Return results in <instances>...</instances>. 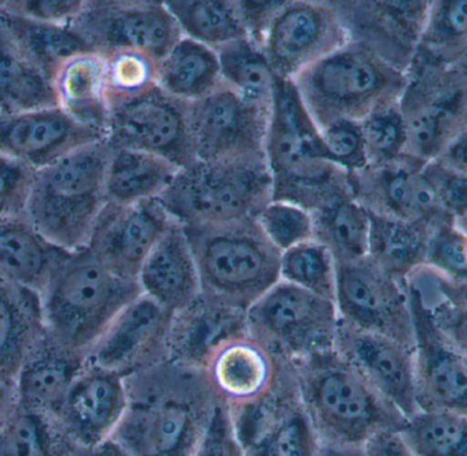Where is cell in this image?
Returning <instances> with one entry per match:
<instances>
[{"instance_id": "cell-1", "label": "cell", "mask_w": 467, "mask_h": 456, "mask_svg": "<svg viewBox=\"0 0 467 456\" xmlns=\"http://www.w3.org/2000/svg\"><path fill=\"white\" fill-rule=\"evenodd\" d=\"M126 387L112 440L131 456H193L221 400L204 368L169 358L129 376Z\"/></svg>"}, {"instance_id": "cell-2", "label": "cell", "mask_w": 467, "mask_h": 456, "mask_svg": "<svg viewBox=\"0 0 467 456\" xmlns=\"http://www.w3.org/2000/svg\"><path fill=\"white\" fill-rule=\"evenodd\" d=\"M290 365L320 443L364 447L380 433L405 427L408 419L335 347Z\"/></svg>"}, {"instance_id": "cell-3", "label": "cell", "mask_w": 467, "mask_h": 456, "mask_svg": "<svg viewBox=\"0 0 467 456\" xmlns=\"http://www.w3.org/2000/svg\"><path fill=\"white\" fill-rule=\"evenodd\" d=\"M265 156L272 177V202H290L307 212L353 197L350 174L327 158L293 82L276 78Z\"/></svg>"}, {"instance_id": "cell-4", "label": "cell", "mask_w": 467, "mask_h": 456, "mask_svg": "<svg viewBox=\"0 0 467 456\" xmlns=\"http://www.w3.org/2000/svg\"><path fill=\"white\" fill-rule=\"evenodd\" d=\"M141 294L139 280L109 271L88 247L65 250L40 293L44 332L88 358L109 324Z\"/></svg>"}, {"instance_id": "cell-5", "label": "cell", "mask_w": 467, "mask_h": 456, "mask_svg": "<svg viewBox=\"0 0 467 456\" xmlns=\"http://www.w3.org/2000/svg\"><path fill=\"white\" fill-rule=\"evenodd\" d=\"M112 153L114 148L103 140L37 170L26 219L49 244L66 252L88 246L107 204L106 177Z\"/></svg>"}, {"instance_id": "cell-6", "label": "cell", "mask_w": 467, "mask_h": 456, "mask_svg": "<svg viewBox=\"0 0 467 456\" xmlns=\"http://www.w3.org/2000/svg\"><path fill=\"white\" fill-rule=\"evenodd\" d=\"M182 227L205 298L246 312L279 282L282 253L266 238L257 218Z\"/></svg>"}, {"instance_id": "cell-7", "label": "cell", "mask_w": 467, "mask_h": 456, "mask_svg": "<svg viewBox=\"0 0 467 456\" xmlns=\"http://www.w3.org/2000/svg\"><path fill=\"white\" fill-rule=\"evenodd\" d=\"M318 130L340 120L361 122L376 109L400 103L406 74L348 41L293 79Z\"/></svg>"}, {"instance_id": "cell-8", "label": "cell", "mask_w": 467, "mask_h": 456, "mask_svg": "<svg viewBox=\"0 0 467 456\" xmlns=\"http://www.w3.org/2000/svg\"><path fill=\"white\" fill-rule=\"evenodd\" d=\"M158 200L182 226L257 218L272 202L266 156L196 161L181 169Z\"/></svg>"}, {"instance_id": "cell-9", "label": "cell", "mask_w": 467, "mask_h": 456, "mask_svg": "<svg viewBox=\"0 0 467 456\" xmlns=\"http://www.w3.org/2000/svg\"><path fill=\"white\" fill-rule=\"evenodd\" d=\"M246 326L252 337L291 364L335 347L339 315L335 301L279 280L246 310Z\"/></svg>"}, {"instance_id": "cell-10", "label": "cell", "mask_w": 467, "mask_h": 456, "mask_svg": "<svg viewBox=\"0 0 467 456\" xmlns=\"http://www.w3.org/2000/svg\"><path fill=\"white\" fill-rule=\"evenodd\" d=\"M400 109L406 155L432 161L467 130V76L455 66L413 65Z\"/></svg>"}, {"instance_id": "cell-11", "label": "cell", "mask_w": 467, "mask_h": 456, "mask_svg": "<svg viewBox=\"0 0 467 456\" xmlns=\"http://www.w3.org/2000/svg\"><path fill=\"white\" fill-rule=\"evenodd\" d=\"M275 76L299 73L348 43L332 0H279L257 40Z\"/></svg>"}, {"instance_id": "cell-12", "label": "cell", "mask_w": 467, "mask_h": 456, "mask_svg": "<svg viewBox=\"0 0 467 456\" xmlns=\"http://www.w3.org/2000/svg\"><path fill=\"white\" fill-rule=\"evenodd\" d=\"M70 25L101 57L134 51L159 62L183 37L169 8L158 0H85Z\"/></svg>"}, {"instance_id": "cell-13", "label": "cell", "mask_w": 467, "mask_h": 456, "mask_svg": "<svg viewBox=\"0 0 467 456\" xmlns=\"http://www.w3.org/2000/svg\"><path fill=\"white\" fill-rule=\"evenodd\" d=\"M107 142L114 150L161 156L180 169L196 163L189 131V103L153 85L144 92L109 104Z\"/></svg>"}, {"instance_id": "cell-14", "label": "cell", "mask_w": 467, "mask_h": 456, "mask_svg": "<svg viewBox=\"0 0 467 456\" xmlns=\"http://www.w3.org/2000/svg\"><path fill=\"white\" fill-rule=\"evenodd\" d=\"M335 305L342 323L414 348L408 285L389 276L368 255L337 264Z\"/></svg>"}, {"instance_id": "cell-15", "label": "cell", "mask_w": 467, "mask_h": 456, "mask_svg": "<svg viewBox=\"0 0 467 456\" xmlns=\"http://www.w3.org/2000/svg\"><path fill=\"white\" fill-rule=\"evenodd\" d=\"M230 408V406H229ZM244 456H317L320 440L302 405L293 368L257 402L230 408Z\"/></svg>"}, {"instance_id": "cell-16", "label": "cell", "mask_w": 467, "mask_h": 456, "mask_svg": "<svg viewBox=\"0 0 467 456\" xmlns=\"http://www.w3.org/2000/svg\"><path fill=\"white\" fill-rule=\"evenodd\" d=\"M188 119L196 161L265 155L271 115L244 101L224 82L189 103Z\"/></svg>"}, {"instance_id": "cell-17", "label": "cell", "mask_w": 467, "mask_h": 456, "mask_svg": "<svg viewBox=\"0 0 467 456\" xmlns=\"http://www.w3.org/2000/svg\"><path fill=\"white\" fill-rule=\"evenodd\" d=\"M414 324L416 402L419 411L467 414V358L439 328L419 285L409 280Z\"/></svg>"}, {"instance_id": "cell-18", "label": "cell", "mask_w": 467, "mask_h": 456, "mask_svg": "<svg viewBox=\"0 0 467 456\" xmlns=\"http://www.w3.org/2000/svg\"><path fill=\"white\" fill-rule=\"evenodd\" d=\"M432 0H332L348 41L408 73L419 49Z\"/></svg>"}, {"instance_id": "cell-19", "label": "cell", "mask_w": 467, "mask_h": 456, "mask_svg": "<svg viewBox=\"0 0 467 456\" xmlns=\"http://www.w3.org/2000/svg\"><path fill=\"white\" fill-rule=\"evenodd\" d=\"M428 161L402 155L350 172L354 200L369 213L441 226L455 223L439 205L424 175Z\"/></svg>"}, {"instance_id": "cell-20", "label": "cell", "mask_w": 467, "mask_h": 456, "mask_svg": "<svg viewBox=\"0 0 467 456\" xmlns=\"http://www.w3.org/2000/svg\"><path fill=\"white\" fill-rule=\"evenodd\" d=\"M174 316L141 294L109 324L88 359L125 378L150 369L171 357Z\"/></svg>"}, {"instance_id": "cell-21", "label": "cell", "mask_w": 467, "mask_h": 456, "mask_svg": "<svg viewBox=\"0 0 467 456\" xmlns=\"http://www.w3.org/2000/svg\"><path fill=\"white\" fill-rule=\"evenodd\" d=\"M171 222L158 199L130 205L107 202L87 247L109 271L137 280L142 264Z\"/></svg>"}, {"instance_id": "cell-22", "label": "cell", "mask_w": 467, "mask_h": 456, "mask_svg": "<svg viewBox=\"0 0 467 456\" xmlns=\"http://www.w3.org/2000/svg\"><path fill=\"white\" fill-rule=\"evenodd\" d=\"M128 405L125 376L87 358L57 420L77 449H90L112 438Z\"/></svg>"}, {"instance_id": "cell-23", "label": "cell", "mask_w": 467, "mask_h": 456, "mask_svg": "<svg viewBox=\"0 0 467 456\" xmlns=\"http://www.w3.org/2000/svg\"><path fill=\"white\" fill-rule=\"evenodd\" d=\"M335 350L345 357L406 419L419 411L414 348L339 320Z\"/></svg>"}, {"instance_id": "cell-24", "label": "cell", "mask_w": 467, "mask_h": 456, "mask_svg": "<svg viewBox=\"0 0 467 456\" xmlns=\"http://www.w3.org/2000/svg\"><path fill=\"white\" fill-rule=\"evenodd\" d=\"M285 365V361L244 329L213 346L202 368L219 399L234 408L271 394Z\"/></svg>"}, {"instance_id": "cell-25", "label": "cell", "mask_w": 467, "mask_h": 456, "mask_svg": "<svg viewBox=\"0 0 467 456\" xmlns=\"http://www.w3.org/2000/svg\"><path fill=\"white\" fill-rule=\"evenodd\" d=\"M107 140L106 131L68 117L59 107L0 114V155L40 170L71 150Z\"/></svg>"}, {"instance_id": "cell-26", "label": "cell", "mask_w": 467, "mask_h": 456, "mask_svg": "<svg viewBox=\"0 0 467 456\" xmlns=\"http://www.w3.org/2000/svg\"><path fill=\"white\" fill-rule=\"evenodd\" d=\"M142 294L172 313L191 306L202 295V283L185 231L172 221L164 231L139 277Z\"/></svg>"}, {"instance_id": "cell-27", "label": "cell", "mask_w": 467, "mask_h": 456, "mask_svg": "<svg viewBox=\"0 0 467 456\" xmlns=\"http://www.w3.org/2000/svg\"><path fill=\"white\" fill-rule=\"evenodd\" d=\"M85 361V357L67 350L44 332L14 381L18 405L57 419Z\"/></svg>"}, {"instance_id": "cell-28", "label": "cell", "mask_w": 467, "mask_h": 456, "mask_svg": "<svg viewBox=\"0 0 467 456\" xmlns=\"http://www.w3.org/2000/svg\"><path fill=\"white\" fill-rule=\"evenodd\" d=\"M44 334L40 294L0 275V381L14 384Z\"/></svg>"}, {"instance_id": "cell-29", "label": "cell", "mask_w": 467, "mask_h": 456, "mask_svg": "<svg viewBox=\"0 0 467 456\" xmlns=\"http://www.w3.org/2000/svg\"><path fill=\"white\" fill-rule=\"evenodd\" d=\"M52 82L60 109L82 125L106 131L109 112L106 57L93 51L76 55L62 65Z\"/></svg>"}, {"instance_id": "cell-30", "label": "cell", "mask_w": 467, "mask_h": 456, "mask_svg": "<svg viewBox=\"0 0 467 456\" xmlns=\"http://www.w3.org/2000/svg\"><path fill=\"white\" fill-rule=\"evenodd\" d=\"M368 257L389 276L408 283L427 268L431 238L436 227L369 213Z\"/></svg>"}, {"instance_id": "cell-31", "label": "cell", "mask_w": 467, "mask_h": 456, "mask_svg": "<svg viewBox=\"0 0 467 456\" xmlns=\"http://www.w3.org/2000/svg\"><path fill=\"white\" fill-rule=\"evenodd\" d=\"M244 329H247L246 312L211 301L202 294L191 306L175 313L170 358L202 367L213 346Z\"/></svg>"}, {"instance_id": "cell-32", "label": "cell", "mask_w": 467, "mask_h": 456, "mask_svg": "<svg viewBox=\"0 0 467 456\" xmlns=\"http://www.w3.org/2000/svg\"><path fill=\"white\" fill-rule=\"evenodd\" d=\"M65 250L49 244L26 218H0V275L40 294Z\"/></svg>"}, {"instance_id": "cell-33", "label": "cell", "mask_w": 467, "mask_h": 456, "mask_svg": "<svg viewBox=\"0 0 467 456\" xmlns=\"http://www.w3.org/2000/svg\"><path fill=\"white\" fill-rule=\"evenodd\" d=\"M222 84L216 51L186 36L156 65V85L186 103L205 98Z\"/></svg>"}, {"instance_id": "cell-34", "label": "cell", "mask_w": 467, "mask_h": 456, "mask_svg": "<svg viewBox=\"0 0 467 456\" xmlns=\"http://www.w3.org/2000/svg\"><path fill=\"white\" fill-rule=\"evenodd\" d=\"M180 170L171 161L152 153L114 150L107 170V202L130 205L159 199Z\"/></svg>"}, {"instance_id": "cell-35", "label": "cell", "mask_w": 467, "mask_h": 456, "mask_svg": "<svg viewBox=\"0 0 467 456\" xmlns=\"http://www.w3.org/2000/svg\"><path fill=\"white\" fill-rule=\"evenodd\" d=\"M55 107L54 82L18 48L0 24V114Z\"/></svg>"}, {"instance_id": "cell-36", "label": "cell", "mask_w": 467, "mask_h": 456, "mask_svg": "<svg viewBox=\"0 0 467 456\" xmlns=\"http://www.w3.org/2000/svg\"><path fill=\"white\" fill-rule=\"evenodd\" d=\"M0 24L18 48L51 79L68 59L92 51L71 25L32 21L5 13L2 7Z\"/></svg>"}, {"instance_id": "cell-37", "label": "cell", "mask_w": 467, "mask_h": 456, "mask_svg": "<svg viewBox=\"0 0 467 456\" xmlns=\"http://www.w3.org/2000/svg\"><path fill=\"white\" fill-rule=\"evenodd\" d=\"M183 36L218 51L249 38L241 0H167L164 2Z\"/></svg>"}, {"instance_id": "cell-38", "label": "cell", "mask_w": 467, "mask_h": 456, "mask_svg": "<svg viewBox=\"0 0 467 456\" xmlns=\"http://www.w3.org/2000/svg\"><path fill=\"white\" fill-rule=\"evenodd\" d=\"M216 54L224 84L255 109L272 115L277 77L263 51L250 38H244L222 47Z\"/></svg>"}, {"instance_id": "cell-39", "label": "cell", "mask_w": 467, "mask_h": 456, "mask_svg": "<svg viewBox=\"0 0 467 456\" xmlns=\"http://www.w3.org/2000/svg\"><path fill=\"white\" fill-rule=\"evenodd\" d=\"M310 215L313 239L331 252L335 263H350L367 257L370 216L354 197L340 200Z\"/></svg>"}, {"instance_id": "cell-40", "label": "cell", "mask_w": 467, "mask_h": 456, "mask_svg": "<svg viewBox=\"0 0 467 456\" xmlns=\"http://www.w3.org/2000/svg\"><path fill=\"white\" fill-rule=\"evenodd\" d=\"M76 450L55 417L19 405L0 430V456H73Z\"/></svg>"}, {"instance_id": "cell-41", "label": "cell", "mask_w": 467, "mask_h": 456, "mask_svg": "<svg viewBox=\"0 0 467 456\" xmlns=\"http://www.w3.org/2000/svg\"><path fill=\"white\" fill-rule=\"evenodd\" d=\"M466 48L467 0H432L411 66H454Z\"/></svg>"}, {"instance_id": "cell-42", "label": "cell", "mask_w": 467, "mask_h": 456, "mask_svg": "<svg viewBox=\"0 0 467 456\" xmlns=\"http://www.w3.org/2000/svg\"><path fill=\"white\" fill-rule=\"evenodd\" d=\"M400 433L414 456H467V414L417 411Z\"/></svg>"}, {"instance_id": "cell-43", "label": "cell", "mask_w": 467, "mask_h": 456, "mask_svg": "<svg viewBox=\"0 0 467 456\" xmlns=\"http://www.w3.org/2000/svg\"><path fill=\"white\" fill-rule=\"evenodd\" d=\"M280 280L335 301L337 263L320 242H302L280 255Z\"/></svg>"}, {"instance_id": "cell-44", "label": "cell", "mask_w": 467, "mask_h": 456, "mask_svg": "<svg viewBox=\"0 0 467 456\" xmlns=\"http://www.w3.org/2000/svg\"><path fill=\"white\" fill-rule=\"evenodd\" d=\"M359 125L368 164L386 163L405 155L408 133L400 103L376 109Z\"/></svg>"}, {"instance_id": "cell-45", "label": "cell", "mask_w": 467, "mask_h": 456, "mask_svg": "<svg viewBox=\"0 0 467 456\" xmlns=\"http://www.w3.org/2000/svg\"><path fill=\"white\" fill-rule=\"evenodd\" d=\"M106 57L107 98L109 104L133 98L156 84L158 62L148 55L118 51Z\"/></svg>"}, {"instance_id": "cell-46", "label": "cell", "mask_w": 467, "mask_h": 456, "mask_svg": "<svg viewBox=\"0 0 467 456\" xmlns=\"http://www.w3.org/2000/svg\"><path fill=\"white\" fill-rule=\"evenodd\" d=\"M258 224L280 253L313 239L312 215L290 202H271L257 216Z\"/></svg>"}, {"instance_id": "cell-47", "label": "cell", "mask_w": 467, "mask_h": 456, "mask_svg": "<svg viewBox=\"0 0 467 456\" xmlns=\"http://www.w3.org/2000/svg\"><path fill=\"white\" fill-rule=\"evenodd\" d=\"M425 269L449 279L467 280V235L455 223L441 224L433 231Z\"/></svg>"}, {"instance_id": "cell-48", "label": "cell", "mask_w": 467, "mask_h": 456, "mask_svg": "<svg viewBox=\"0 0 467 456\" xmlns=\"http://www.w3.org/2000/svg\"><path fill=\"white\" fill-rule=\"evenodd\" d=\"M321 142L327 158L350 172L368 166L367 150L361 125L353 120H340L320 130Z\"/></svg>"}, {"instance_id": "cell-49", "label": "cell", "mask_w": 467, "mask_h": 456, "mask_svg": "<svg viewBox=\"0 0 467 456\" xmlns=\"http://www.w3.org/2000/svg\"><path fill=\"white\" fill-rule=\"evenodd\" d=\"M36 172L22 161L0 155V218H26Z\"/></svg>"}, {"instance_id": "cell-50", "label": "cell", "mask_w": 467, "mask_h": 456, "mask_svg": "<svg viewBox=\"0 0 467 456\" xmlns=\"http://www.w3.org/2000/svg\"><path fill=\"white\" fill-rule=\"evenodd\" d=\"M424 175L435 192L441 210L457 222L467 216V175L452 171L438 161H428Z\"/></svg>"}, {"instance_id": "cell-51", "label": "cell", "mask_w": 467, "mask_h": 456, "mask_svg": "<svg viewBox=\"0 0 467 456\" xmlns=\"http://www.w3.org/2000/svg\"><path fill=\"white\" fill-rule=\"evenodd\" d=\"M193 456H244L229 405L219 400Z\"/></svg>"}, {"instance_id": "cell-52", "label": "cell", "mask_w": 467, "mask_h": 456, "mask_svg": "<svg viewBox=\"0 0 467 456\" xmlns=\"http://www.w3.org/2000/svg\"><path fill=\"white\" fill-rule=\"evenodd\" d=\"M85 0H5V13L46 24L70 25L84 10Z\"/></svg>"}, {"instance_id": "cell-53", "label": "cell", "mask_w": 467, "mask_h": 456, "mask_svg": "<svg viewBox=\"0 0 467 456\" xmlns=\"http://www.w3.org/2000/svg\"><path fill=\"white\" fill-rule=\"evenodd\" d=\"M428 305L439 328L467 358V307L457 306L444 299L438 304Z\"/></svg>"}, {"instance_id": "cell-54", "label": "cell", "mask_w": 467, "mask_h": 456, "mask_svg": "<svg viewBox=\"0 0 467 456\" xmlns=\"http://www.w3.org/2000/svg\"><path fill=\"white\" fill-rule=\"evenodd\" d=\"M365 456H414L400 432H384L365 444Z\"/></svg>"}, {"instance_id": "cell-55", "label": "cell", "mask_w": 467, "mask_h": 456, "mask_svg": "<svg viewBox=\"0 0 467 456\" xmlns=\"http://www.w3.org/2000/svg\"><path fill=\"white\" fill-rule=\"evenodd\" d=\"M435 161L452 171L467 175V130L460 134Z\"/></svg>"}, {"instance_id": "cell-56", "label": "cell", "mask_w": 467, "mask_h": 456, "mask_svg": "<svg viewBox=\"0 0 467 456\" xmlns=\"http://www.w3.org/2000/svg\"><path fill=\"white\" fill-rule=\"evenodd\" d=\"M18 405L16 391L14 384L2 383L0 381V430L10 419L11 414Z\"/></svg>"}, {"instance_id": "cell-57", "label": "cell", "mask_w": 467, "mask_h": 456, "mask_svg": "<svg viewBox=\"0 0 467 456\" xmlns=\"http://www.w3.org/2000/svg\"><path fill=\"white\" fill-rule=\"evenodd\" d=\"M73 456H131L125 449L115 443L112 439L90 447V449H77Z\"/></svg>"}, {"instance_id": "cell-58", "label": "cell", "mask_w": 467, "mask_h": 456, "mask_svg": "<svg viewBox=\"0 0 467 456\" xmlns=\"http://www.w3.org/2000/svg\"><path fill=\"white\" fill-rule=\"evenodd\" d=\"M364 447L320 443L317 456H365Z\"/></svg>"}, {"instance_id": "cell-59", "label": "cell", "mask_w": 467, "mask_h": 456, "mask_svg": "<svg viewBox=\"0 0 467 456\" xmlns=\"http://www.w3.org/2000/svg\"><path fill=\"white\" fill-rule=\"evenodd\" d=\"M454 66L455 67L460 68V70L467 76V48L465 49V52H463L462 57H460V60H458Z\"/></svg>"}, {"instance_id": "cell-60", "label": "cell", "mask_w": 467, "mask_h": 456, "mask_svg": "<svg viewBox=\"0 0 467 456\" xmlns=\"http://www.w3.org/2000/svg\"><path fill=\"white\" fill-rule=\"evenodd\" d=\"M455 226L460 228V230L467 231V216H465V218L460 219V221L455 222Z\"/></svg>"}, {"instance_id": "cell-61", "label": "cell", "mask_w": 467, "mask_h": 456, "mask_svg": "<svg viewBox=\"0 0 467 456\" xmlns=\"http://www.w3.org/2000/svg\"><path fill=\"white\" fill-rule=\"evenodd\" d=\"M0 7H2V2H0Z\"/></svg>"}]
</instances>
